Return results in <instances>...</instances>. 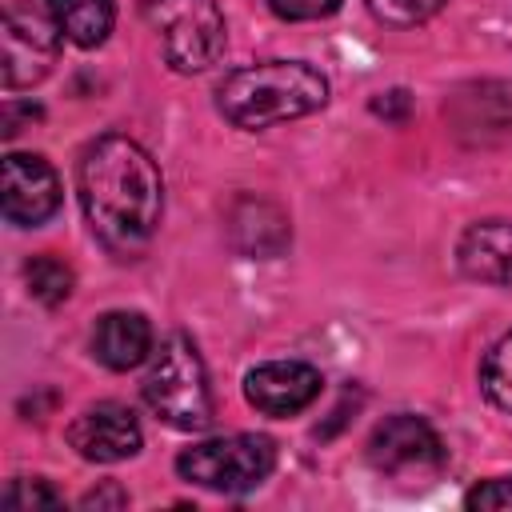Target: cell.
Segmentation results:
<instances>
[{
	"label": "cell",
	"instance_id": "obj_17",
	"mask_svg": "<svg viewBox=\"0 0 512 512\" xmlns=\"http://www.w3.org/2000/svg\"><path fill=\"white\" fill-rule=\"evenodd\" d=\"M8 512H40V508H60V496L52 492L48 480H12L4 492Z\"/></svg>",
	"mask_w": 512,
	"mask_h": 512
},
{
	"label": "cell",
	"instance_id": "obj_13",
	"mask_svg": "<svg viewBox=\"0 0 512 512\" xmlns=\"http://www.w3.org/2000/svg\"><path fill=\"white\" fill-rule=\"evenodd\" d=\"M48 12L64 40L76 48H100L116 24L112 0H48Z\"/></svg>",
	"mask_w": 512,
	"mask_h": 512
},
{
	"label": "cell",
	"instance_id": "obj_16",
	"mask_svg": "<svg viewBox=\"0 0 512 512\" xmlns=\"http://www.w3.org/2000/svg\"><path fill=\"white\" fill-rule=\"evenodd\" d=\"M368 12L392 28H412V24H424L428 16H436L444 8V0H364Z\"/></svg>",
	"mask_w": 512,
	"mask_h": 512
},
{
	"label": "cell",
	"instance_id": "obj_7",
	"mask_svg": "<svg viewBox=\"0 0 512 512\" xmlns=\"http://www.w3.org/2000/svg\"><path fill=\"white\" fill-rule=\"evenodd\" d=\"M368 464L404 488H420L440 476L444 444L420 416L400 412V416H388L384 424H376V432L368 436Z\"/></svg>",
	"mask_w": 512,
	"mask_h": 512
},
{
	"label": "cell",
	"instance_id": "obj_9",
	"mask_svg": "<svg viewBox=\"0 0 512 512\" xmlns=\"http://www.w3.org/2000/svg\"><path fill=\"white\" fill-rule=\"evenodd\" d=\"M68 444L92 464H116V460L136 456L144 436H140V424H136L132 408H124L116 400H104V404L84 408L68 424Z\"/></svg>",
	"mask_w": 512,
	"mask_h": 512
},
{
	"label": "cell",
	"instance_id": "obj_10",
	"mask_svg": "<svg viewBox=\"0 0 512 512\" xmlns=\"http://www.w3.org/2000/svg\"><path fill=\"white\" fill-rule=\"evenodd\" d=\"M324 388V376L304 360H268L244 376V396L264 416H296Z\"/></svg>",
	"mask_w": 512,
	"mask_h": 512
},
{
	"label": "cell",
	"instance_id": "obj_1",
	"mask_svg": "<svg viewBox=\"0 0 512 512\" xmlns=\"http://www.w3.org/2000/svg\"><path fill=\"white\" fill-rule=\"evenodd\" d=\"M76 188L92 236L116 256L140 252L160 228V212H164L160 168L128 136L108 132L92 140L80 156Z\"/></svg>",
	"mask_w": 512,
	"mask_h": 512
},
{
	"label": "cell",
	"instance_id": "obj_4",
	"mask_svg": "<svg viewBox=\"0 0 512 512\" xmlns=\"http://www.w3.org/2000/svg\"><path fill=\"white\" fill-rule=\"evenodd\" d=\"M164 60L176 72H204L224 48V16L216 0H140Z\"/></svg>",
	"mask_w": 512,
	"mask_h": 512
},
{
	"label": "cell",
	"instance_id": "obj_15",
	"mask_svg": "<svg viewBox=\"0 0 512 512\" xmlns=\"http://www.w3.org/2000/svg\"><path fill=\"white\" fill-rule=\"evenodd\" d=\"M480 388H484V396H488L496 408L512 412V332L500 336V340L488 348L484 368H480Z\"/></svg>",
	"mask_w": 512,
	"mask_h": 512
},
{
	"label": "cell",
	"instance_id": "obj_5",
	"mask_svg": "<svg viewBox=\"0 0 512 512\" xmlns=\"http://www.w3.org/2000/svg\"><path fill=\"white\" fill-rule=\"evenodd\" d=\"M276 468V444L256 432L216 436L176 456V472L208 492H248Z\"/></svg>",
	"mask_w": 512,
	"mask_h": 512
},
{
	"label": "cell",
	"instance_id": "obj_6",
	"mask_svg": "<svg viewBox=\"0 0 512 512\" xmlns=\"http://www.w3.org/2000/svg\"><path fill=\"white\" fill-rule=\"evenodd\" d=\"M60 56V28L48 8L32 0H12L0 24V76L4 88H32L40 84Z\"/></svg>",
	"mask_w": 512,
	"mask_h": 512
},
{
	"label": "cell",
	"instance_id": "obj_11",
	"mask_svg": "<svg viewBox=\"0 0 512 512\" xmlns=\"http://www.w3.org/2000/svg\"><path fill=\"white\" fill-rule=\"evenodd\" d=\"M456 264L468 280L512 284V220L468 224L456 244Z\"/></svg>",
	"mask_w": 512,
	"mask_h": 512
},
{
	"label": "cell",
	"instance_id": "obj_20",
	"mask_svg": "<svg viewBox=\"0 0 512 512\" xmlns=\"http://www.w3.org/2000/svg\"><path fill=\"white\" fill-rule=\"evenodd\" d=\"M104 504H124V492L120 488H104V492H88L84 496V508H104Z\"/></svg>",
	"mask_w": 512,
	"mask_h": 512
},
{
	"label": "cell",
	"instance_id": "obj_3",
	"mask_svg": "<svg viewBox=\"0 0 512 512\" xmlns=\"http://www.w3.org/2000/svg\"><path fill=\"white\" fill-rule=\"evenodd\" d=\"M144 400L148 408L176 432H204L212 424V388L204 360L188 336H168L148 356L144 372Z\"/></svg>",
	"mask_w": 512,
	"mask_h": 512
},
{
	"label": "cell",
	"instance_id": "obj_12",
	"mask_svg": "<svg viewBox=\"0 0 512 512\" xmlns=\"http://www.w3.org/2000/svg\"><path fill=\"white\" fill-rule=\"evenodd\" d=\"M92 356L112 372L144 364L152 356V324L140 312H104L92 328Z\"/></svg>",
	"mask_w": 512,
	"mask_h": 512
},
{
	"label": "cell",
	"instance_id": "obj_14",
	"mask_svg": "<svg viewBox=\"0 0 512 512\" xmlns=\"http://www.w3.org/2000/svg\"><path fill=\"white\" fill-rule=\"evenodd\" d=\"M24 284H28L32 300L56 308V304H64L72 296V268L64 260H56L52 252H44V256H32L24 264Z\"/></svg>",
	"mask_w": 512,
	"mask_h": 512
},
{
	"label": "cell",
	"instance_id": "obj_2",
	"mask_svg": "<svg viewBox=\"0 0 512 512\" xmlns=\"http://www.w3.org/2000/svg\"><path fill=\"white\" fill-rule=\"evenodd\" d=\"M328 104V80L304 60H260L228 72L216 88V108L228 124L260 132L284 120L312 116Z\"/></svg>",
	"mask_w": 512,
	"mask_h": 512
},
{
	"label": "cell",
	"instance_id": "obj_19",
	"mask_svg": "<svg viewBox=\"0 0 512 512\" xmlns=\"http://www.w3.org/2000/svg\"><path fill=\"white\" fill-rule=\"evenodd\" d=\"M280 20H324L340 8V0H268Z\"/></svg>",
	"mask_w": 512,
	"mask_h": 512
},
{
	"label": "cell",
	"instance_id": "obj_18",
	"mask_svg": "<svg viewBox=\"0 0 512 512\" xmlns=\"http://www.w3.org/2000/svg\"><path fill=\"white\" fill-rule=\"evenodd\" d=\"M464 504L468 508H484V512H512V476H496V480L476 484L464 496Z\"/></svg>",
	"mask_w": 512,
	"mask_h": 512
},
{
	"label": "cell",
	"instance_id": "obj_8",
	"mask_svg": "<svg viewBox=\"0 0 512 512\" xmlns=\"http://www.w3.org/2000/svg\"><path fill=\"white\" fill-rule=\"evenodd\" d=\"M60 208V176L36 152L4 156V216L8 224L36 228Z\"/></svg>",
	"mask_w": 512,
	"mask_h": 512
}]
</instances>
